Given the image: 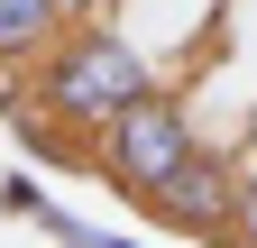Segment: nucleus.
<instances>
[{"mask_svg":"<svg viewBox=\"0 0 257 248\" xmlns=\"http://www.w3.org/2000/svg\"><path fill=\"white\" fill-rule=\"evenodd\" d=\"M138 92H156V65L119 37L110 19H74L37 55V110L64 119V129H110Z\"/></svg>","mask_w":257,"mask_h":248,"instance_id":"nucleus-1","label":"nucleus"},{"mask_svg":"<svg viewBox=\"0 0 257 248\" xmlns=\"http://www.w3.org/2000/svg\"><path fill=\"white\" fill-rule=\"evenodd\" d=\"M193 147H202V138H193V101L156 83V92H138V101L101 129V184H119L128 202H156L193 166Z\"/></svg>","mask_w":257,"mask_h":248,"instance_id":"nucleus-2","label":"nucleus"},{"mask_svg":"<svg viewBox=\"0 0 257 248\" xmlns=\"http://www.w3.org/2000/svg\"><path fill=\"white\" fill-rule=\"evenodd\" d=\"M147 211H156L166 230H184V239H230V211H239V166L193 147V166H184V175H175Z\"/></svg>","mask_w":257,"mask_h":248,"instance_id":"nucleus-3","label":"nucleus"},{"mask_svg":"<svg viewBox=\"0 0 257 248\" xmlns=\"http://www.w3.org/2000/svg\"><path fill=\"white\" fill-rule=\"evenodd\" d=\"M64 28H74L64 0H0V74H10V65H37Z\"/></svg>","mask_w":257,"mask_h":248,"instance_id":"nucleus-4","label":"nucleus"},{"mask_svg":"<svg viewBox=\"0 0 257 248\" xmlns=\"http://www.w3.org/2000/svg\"><path fill=\"white\" fill-rule=\"evenodd\" d=\"M220 248H257V175H239V211H230V239Z\"/></svg>","mask_w":257,"mask_h":248,"instance_id":"nucleus-5","label":"nucleus"},{"mask_svg":"<svg viewBox=\"0 0 257 248\" xmlns=\"http://www.w3.org/2000/svg\"><path fill=\"white\" fill-rule=\"evenodd\" d=\"M37 202H46V193H37L28 175H10V184H0V211H10V221H37Z\"/></svg>","mask_w":257,"mask_h":248,"instance_id":"nucleus-6","label":"nucleus"},{"mask_svg":"<svg viewBox=\"0 0 257 248\" xmlns=\"http://www.w3.org/2000/svg\"><path fill=\"white\" fill-rule=\"evenodd\" d=\"M101 248H138V239H110V230H101Z\"/></svg>","mask_w":257,"mask_h":248,"instance_id":"nucleus-7","label":"nucleus"}]
</instances>
